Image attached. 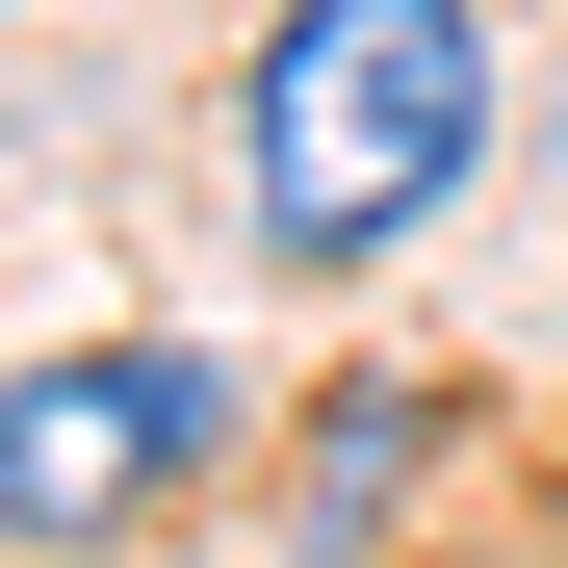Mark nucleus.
Segmentation results:
<instances>
[{"label":"nucleus","instance_id":"f257e3e1","mask_svg":"<svg viewBox=\"0 0 568 568\" xmlns=\"http://www.w3.org/2000/svg\"><path fill=\"white\" fill-rule=\"evenodd\" d=\"M465 155H491V0H284L233 52V181L284 284H362L388 233H439Z\"/></svg>","mask_w":568,"mask_h":568},{"label":"nucleus","instance_id":"f03ea898","mask_svg":"<svg viewBox=\"0 0 568 568\" xmlns=\"http://www.w3.org/2000/svg\"><path fill=\"white\" fill-rule=\"evenodd\" d=\"M207 439H233V388L181 336H78L0 388V542H130L155 491H207Z\"/></svg>","mask_w":568,"mask_h":568},{"label":"nucleus","instance_id":"7ed1b4c3","mask_svg":"<svg viewBox=\"0 0 568 568\" xmlns=\"http://www.w3.org/2000/svg\"><path fill=\"white\" fill-rule=\"evenodd\" d=\"M439 465H465V388H414V362H362V388H336L311 439H284V491H311V517H284V568H388Z\"/></svg>","mask_w":568,"mask_h":568},{"label":"nucleus","instance_id":"20e7f679","mask_svg":"<svg viewBox=\"0 0 568 568\" xmlns=\"http://www.w3.org/2000/svg\"><path fill=\"white\" fill-rule=\"evenodd\" d=\"M0 27H27V0H0Z\"/></svg>","mask_w":568,"mask_h":568}]
</instances>
